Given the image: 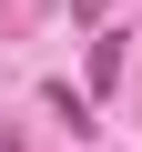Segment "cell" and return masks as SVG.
<instances>
[{
	"label": "cell",
	"mask_w": 142,
	"mask_h": 152,
	"mask_svg": "<svg viewBox=\"0 0 142 152\" xmlns=\"http://www.w3.org/2000/svg\"><path fill=\"white\" fill-rule=\"evenodd\" d=\"M51 112H61L71 132H102V122H91V91H71V81H51Z\"/></svg>",
	"instance_id": "6da1fadb"
}]
</instances>
